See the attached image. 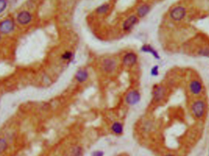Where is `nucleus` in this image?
Returning a JSON list of instances; mask_svg holds the SVG:
<instances>
[{
    "label": "nucleus",
    "instance_id": "obj_1",
    "mask_svg": "<svg viewBox=\"0 0 209 156\" xmlns=\"http://www.w3.org/2000/svg\"><path fill=\"white\" fill-rule=\"evenodd\" d=\"M141 96L137 90H132L130 91L125 97V101L130 106H135L138 104Z\"/></svg>",
    "mask_w": 209,
    "mask_h": 156
},
{
    "label": "nucleus",
    "instance_id": "obj_2",
    "mask_svg": "<svg viewBox=\"0 0 209 156\" xmlns=\"http://www.w3.org/2000/svg\"><path fill=\"white\" fill-rule=\"evenodd\" d=\"M186 15L185 9L181 6H178L174 8L171 13L170 16L175 21H180L182 20Z\"/></svg>",
    "mask_w": 209,
    "mask_h": 156
},
{
    "label": "nucleus",
    "instance_id": "obj_3",
    "mask_svg": "<svg viewBox=\"0 0 209 156\" xmlns=\"http://www.w3.org/2000/svg\"><path fill=\"white\" fill-rule=\"evenodd\" d=\"M192 110L196 117L199 118L202 117L205 112V104L201 101H198L194 102L192 106Z\"/></svg>",
    "mask_w": 209,
    "mask_h": 156
},
{
    "label": "nucleus",
    "instance_id": "obj_4",
    "mask_svg": "<svg viewBox=\"0 0 209 156\" xmlns=\"http://www.w3.org/2000/svg\"><path fill=\"white\" fill-rule=\"evenodd\" d=\"M14 23L11 20H6L0 23V31L4 34H8L14 29Z\"/></svg>",
    "mask_w": 209,
    "mask_h": 156
},
{
    "label": "nucleus",
    "instance_id": "obj_5",
    "mask_svg": "<svg viewBox=\"0 0 209 156\" xmlns=\"http://www.w3.org/2000/svg\"><path fill=\"white\" fill-rule=\"evenodd\" d=\"M32 19L31 15L26 11H23L18 14L17 17L18 22L22 24H26L30 23Z\"/></svg>",
    "mask_w": 209,
    "mask_h": 156
},
{
    "label": "nucleus",
    "instance_id": "obj_6",
    "mask_svg": "<svg viewBox=\"0 0 209 156\" xmlns=\"http://www.w3.org/2000/svg\"><path fill=\"white\" fill-rule=\"evenodd\" d=\"M137 61V57L134 53H127L123 58V62L125 65L132 66Z\"/></svg>",
    "mask_w": 209,
    "mask_h": 156
},
{
    "label": "nucleus",
    "instance_id": "obj_7",
    "mask_svg": "<svg viewBox=\"0 0 209 156\" xmlns=\"http://www.w3.org/2000/svg\"><path fill=\"white\" fill-rule=\"evenodd\" d=\"M165 94L164 89L162 87H158L153 93V98L155 102H159L163 99Z\"/></svg>",
    "mask_w": 209,
    "mask_h": 156
},
{
    "label": "nucleus",
    "instance_id": "obj_8",
    "mask_svg": "<svg viewBox=\"0 0 209 156\" xmlns=\"http://www.w3.org/2000/svg\"><path fill=\"white\" fill-rule=\"evenodd\" d=\"M138 19L135 16H131L126 20L123 24V28L125 31H129L132 29L135 24L137 23Z\"/></svg>",
    "mask_w": 209,
    "mask_h": 156
},
{
    "label": "nucleus",
    "instance_id": "obj_9",
    "mask_svg": "<svg viewBox=\"0 0 209 156\" xmlns=\"http://www.w3.org/2000/svg\"><path fill=\"white\" fill-rule=\"evenodd\" d=\"M88 77H89L88 72H87L86 70H80L76 72L75 75L76 80L80 83H82L86 81Z\"/></svg>",
    "mask_w": 209,
    "mask_h": 156
},
{
    "label": "nucleus",
    "instance_id": "obj_10",
    "mask_svg": "<svg viewBox=\"0 0 209 156\" xmlns=\"http://www.w3.org/2000/svg\"><path fill=\"white\" fill-rule=\"evenodd\" d=\"M116 68V62L111 59H106L103 63V68L105 71L111 73Z\"/></svg>",
    "mask_w": 209,
    "mask_h": 156
},
{
    "label": "nucleus",
    "instance_id": "obj_11",
    "mask_svg": "<svg viewBox=\"0 0 209 156\" xmlns=\"http://www.w3.org/2000/svg\"><path fill=\"white\" fill-rule=\"evenodd\" d=\"M189 89L193 94L198 95L200 93L202 90V85L200 82L198 81H193L190 83L189 85Z\"/></svg>",
    "mask_w": 209,
    "mask_h": 156
},
{
    "label": "nucleus",
    "instance_id": "obj_12",
    "mask_svg": "<svg viewBox=\"0 0 209 156\" xmlns=\"http://www.w3.org/2000/svg\"><path fill=\"white\" fill-rule=\"evenodd\" d=\"M111 129L115 134L121 135L124 132V126L120 122L116 121L111 125Z\"/></svg>",
    "mask_w": 209,
    "mask_h": 156
},
{
    "label": "nucleus",
    "instance_id": "obj_13",
    "mask_svg": "<svg viewBox=\"0 0 209 156\" xmlns=\"http://www.w3.org/2000/svg\"><path fill=\"white\" fill-rule=\"evenodd\" d=\"M142 51H144V52H146L151 53L154 56V57L155 58H156L157 59H159L160 58V56H158V54L157 53V52L156 51H155L154 49L152 48L150 46H148V45L143 46L142 48Z\"/></svg>",
    "mask_w": 209,
    "mask_h": 156
},
{
    "label": "nucleus",
    "instance_id": "obj_14",
    "mask_svg": "<svg viewBox=\"0 0 209 156\" xmlns=\"http://www.w3.org/2000/svg\"><path fill=\"white\" fill-rule=\"evenodd\" d=\"M149 11V7L147 5H143L141 6L138 11V14L140 17H143L146 15Z\"/></svg>",
    "mask_w": 209,
    "mask_h": 156
},
{
    "label": "nucleus",
    "instance_id": "obj_15",
    "mask_svg": "<svg viewBox=\"0 0 209 156\" xmlns=\"http://www.w3.org/2000/svg\"><path fill=\"white\" fill-rule=\"evenodd\" d=\"M8 144L7 141L3 138H0V154H2L7 150Z\"/></svg>",
    "mask_w": 209,
    "mask_h": 156
},
{
    "label": "nucleus",
    "instance_id": "obj_16",
    "mask_svg": "<svg viewBox=\"0 0 209 156\" xmlns=\"http://www.w3.org/2000/svg\"><path fill=\"white\" fill-rule=\"evenodd\" d=\"M110 9V6L109 4H103L100 6V7H99L97 9L96 11L97 13H105L106 12H107L108 11V10Z\"/></svg>",
    "mask_w": 209,
    "mask_h": 156
},
{
    "label": "nucleus",
    "instance_id": "obj_17",
    "mask_svg": "<svg viewBox=\"0 0 209 156\" xmlns=\"http://www.w3.org/2000/svg\"><path fill=\"white\" fill-rule=\"evenodd\" d=\"M72 151L73 153V156H80L82 154L81 148L79 147V146H76V147L74 148Z\"/></svg>",
    "mask_w": 209,
    "mask_h": 156
},
{
    "label": "nucleus",
    "instance_id": "obj_18",
    "mask_svg": "<svg viewBox=\"0 0 209 156\" xmlns=\"http://www.w3.org/2000/svg\"><path fill=\"white\" fill-rule=\"evenodd\" d=\"M7 6V2L6 0H0V13H2Z\"/></svg>",
    "mask_w": 209,
    "mask_h": 156
},
{
    "label": "nucleus",
    "instance_id": "obj_19",
    "mask_svg": "<svg viewBox=\"0 0 209 156\" xmlns=\"http://www.w3.org/2000/svg\"><path fill=\"white\" fill-rule=\"evenodd\" d=\"M72 57H73L72 53L69 51L66 52L64 54H63V55L62 56V58L64 60H70Z\"/></svg>",
    "mask_w": 209,
    "mask_h": 156
},
{
    "label": "nucleus",
    "instance_id": "obj_20",
    "mask_svg": "<svg viewBox=\"0 0 209 156\" xmlns=\"http://www.w3.org/2000/svg\"><path fill=\"white\" fill-rule=\"evenodd\" d=\"M104 152L103 151L100 150H97L94 151V152H92L91 156H104Z\"/></svg>",
    "mask_w": 209,
    "mask_h": 156
},
{
    "label": "nucleus",
    "instance_id": "obj_21",
    "mask_svg": "<svg viewBox=\"0 0 209 156\" xmlns=\"http://www.w3.org/2000/svg\"><path fill=\"white\" fill-rule=\"evenodd\" d=\"M158 67L157 65L154 67L151 70V75L154 76H156L158 75Z\"/></svg>",
    "mask_w": 209,
    "mask_h": 156
},
{
    "label": "nucleus",
    "instance_id": "obj_22",
    "mask_svg": "<svg viewBox=\"0 0 209 156\" xmlns=\"http://www.w3.org/2000/svg\"><path fill=\"white\" fill-rule=\"evenodd\" d=\"M201 54H202L203 56H205L209 57V48L204 49L203 50H202L201 51Z\"/></svg>",
    "mask_w": 209,
    "mask_h": 156
},
{
    "label": "nucleus",
    "instance_id": "obj_23",
    "mask_svg": "<svg viewBox=\"0 0 209 156\" xmlns=\"http://www.w3.org/2000/svg\"><path fill=\"white\" fill-rule=\"evenodd\" d=\"M165 156H174V155H171V154H168V155H165Z\"/></svg>",
    "mask_w": 209,
    "mask_h": 156
},
{
    "label": "nucleus",
    "instance_id": "obj_24",
    "mask_svg": "<svg viewBox=\"0 0 209 156\" xmlns=\"http://www.w3.org/2000/svg\"><path fill=\"white\" fill-rule=\"evenodd\" d=\"M0 38H1V36H0Z\"/></svg>",
    "mask_w": 209,
    "mask_h": 156
}]
</instances>
